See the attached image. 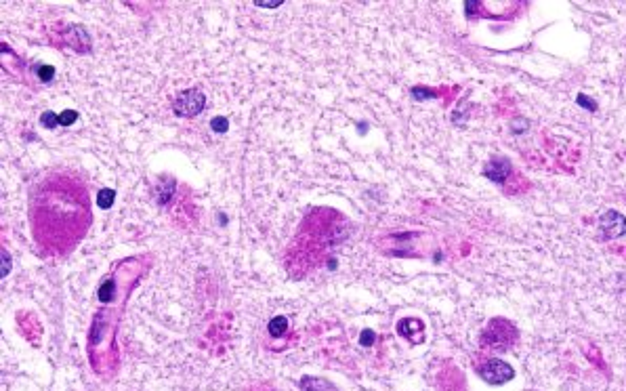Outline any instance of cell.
Instances as JSON below:
<instances>
[{
  "label": "cell",
  "instance_id": "obj_14",
  "mask_svg": "<svg viewBox=\"0 0 626 391\" xmlns=\"http://www.w3.org/2000/svg\"><path fill=\"white\" fill-rule=\"evenodd\" d=\"M227 127H229V124H227V118H221V116H219V118H213V122H210V129H213L215 132H225V130H227Z\"/></svg>",
  "mask_w": 626,
  "mask_h": 391
},
{
  "label": "cell",
  "instance_id": "obj_19",
  "mask_svg": "<svg viewBox=\"0 0 626 391\" xmlns=\"http://www.w3.org/2000/svg\"><path fill=\"white\" fill-rule=\"evenodd\" d=\"M254 4H259V6H280L282 0H273V2H263V0H257Z\"/></svg>",
  "mask_w": 626,
  "mask_h": 391
},
{
  "label": "cell",
  "instance_id": "obj_12",
  "mask_svg": "<svg viewBox=\"0 0 626 391\" xmlns=\"http://www.w3.org/2000/svg\"><path fill=\"white\" fill-rule=\"evenodd\" d=\"M76 120H78V114L74 110H65V112L59 114V122L63 124V127H69V124H74Z\"/></svg>",
  "mask_w": 626,
  "mask_h": 391
},
{
  "label": "cell",
  "instance_id": "obj_17",
  "mask_svg": "<svg viewBox=\"0 0 626 391\" xmlns=\"http://www.w3.org/2000/svg\"><path fill=\"white\" fill-rule=\"evenodd\" d=\"M527 129V122L525 120H515L513 124H511V130L513 132H521V130H525Z\"/></svg>",
  "mask_w": 626,
  "mask_h": 391
},
{
  "label": "cell",
  "instance_id": "obj_13",
  "mask_svg": "<svg viewBox=\"0 0 626 391\" xmlns=\"http://www.w3.org/2000/svg\"><path fill=\"white\" fill-rule=\"evenodd\" d=\"M40 120H42V124H45L47 129H53L55 124H61V122H59V116H57V114H53V112H45Z\"/></svg>",
  "mask_w": 626,
  "mask_h": 391
},
{
  "label": "cell",
  "instance_id": "obj_15",
  "mask_svg": "<svg viewBox=\"0 0 626 391\" xmlns=\"http://www.w3.org/2000/svg\"><path fill=\"white\" fill-rule=\"evenodd\" d=\"M112 288H114V282H112V280H108V282H105L103 286H101L99 299H101V301H105V303H108V301H112Z\"/></svg>",
  "mask_w": 626,
  "mask_h": 391
},
{
  "label": "cell",
  "instance_id": "obj_5",
  "mask_svg": "<svg viewBox=\"0 0 626 391\" xmlns=\"http://www.w3.org/2000/svg\"><path fill=\"white\" fill-rule=\"evenodd\" d=\"M511 162L505 156H492V160L486 164V177L494 183H505L511 175Z\"/></svg>",
  "mask_w": 626,
  "mask_h": 391
},
{
  "label": "cell",
  "instance_id": "obj_10",
  "mask_svg": "<svg viewBox=\"0 0 626 391\" xmlns=\"http://www.w3.org/2000/svg\"><path fill=\"white\" fill-rule=\"evenodd\" d=\"M36 74H38V78L42 80V82H51V80L55 78V67H53V65H38Z\"/></svg>",
  "mask_w": 626,
  "mask_h": 391
},
{
  "label": "cell",
  "instance_id": "obj_16",
  "mask_svg": "<svg viewBox=\"0 0 626 391\" xmlns=\"http://www.w3.org/2000/svg\"><path fill=\"white\" fill-rule=\"evenodd\" d=\"M372 343H374V332L372 330L361 332V345H366V347H368V345H372Z\"/></svg>",
  "mask_w": 626,
  "mask_h": 391
},
{
  "label": "cell",
  "instance_id": "obj_18",
  "mask_svg": "<svg viewBox=\"0 0 626 391\" xmlns=\"http://www.w3.org/2000/svg\"><path fill=\"white\" fill-rule=\"evenodd\" d=\"M8 269H11V257H8L6 253H2V278L8 273Z\"/></svg>",
  "mask_w": 626,
  "mask_h": 391
},
{
  "label": "cell",
  "instance_id": "obj_6",
  "mask_svg": "<svg viewBox=\"0 0 626 391\" xmlns=\"http://www.w3.org/2000/svg\"><path fill=\"white\" fill-rule=\"evenodd\" d=\"M301 391H337V387L326 379L305 377V379H301Z\"/></svg>",
  "mask_w": 626,
  "mask_h": 391
},
{
  "label": "cell",
  "instance_id": "obj_2",
  "mask_svg": "<svg viewBox=\"0 0 626 391\" xmlns=\"http://www.w3.org/2000/svg\"><path fill=\"white\" fill-rule=\"evenodd\" d=\"M479 375L490 385H502V383H507V381L513 379L515 372H513V368H511L507 362L492 358L479 368Z\"/></svg>",
  "mask_w": 626,
  "mask_h": 391
},
{
  "label": "cell",
  "instance_id": "obj_9",
  "mask_svg": "<svg viewBox=\"0 0 626 391\" xmlns=\"http://www.w3.org/2000/svg\"><path fill=\"white\" fill-rule=\"evenodd\" d=\"M114 200H116V192L110 190V188H105L97 194V206H101V208H110L114 204Z\"/></svg>",
  "mask_w": 626,
  "mask_h": 391
},
{
  "label": "cell",
  "instance_id": "obj_1",
  "mask_svg": "<svg viewBox=\"0 0 626 391\" xmlns=\"http://www.w3.org/2000/svg\"><path fill=\"white\" fill-rule=\"evenodd\" d=\"M204 105H206V95L200 88H189V91H183L174 97L172 110L177 116L191 118V116H198L204 110Z\"/></svg>",
  "mask_w": 626,
  "mask_h": 391
},
{
  "label": "cell",
  "instance_id": "obj_8",
  "mask_svg": "<svg viewBox=\"0 0 626 391\" xmlns=\"http://www.w3.org/2000/svg\"><path fill=\"white\" fill-rule=\"evenodd\" d=\"M399 332H401L403 336H410V339H414V343H418L416 336H414V332H422V324L418 322V320H412V326H408V320H403V322L399 324Z\"/></svg>",
  "mask_w": 626,
  "mask_h": 391
},
{
  "label": "cell",
  "instance_id": "obj_7",
  "mask_svg": "<svg viewBox=\"0 0 626 391\" xmlns=\"http://www.w3.org/2000/svg\"><path fill=\"white\" fill-rule=\"evenodd\" d=\"M286 328H288V320L284 316H278V318H273L269 322V334L271 336H282L286 332Z\"/></svg>",
  "mask_w": 626,
  "mask_h": 391
},
{
  "label": "cell",
  "instance_id": "obj_3",
  "mask_svg": "<svg viewBox=\"0 0 626 391\" xmlns=\"http://www.w3.org/2000/svg\"><path fill=\"white\" fill-rule=\"evenodd\" d=\"M599 227H601V234L610 240L622 238L626 234V217L620 215L618 210H607L599 219Z\"/></svg>",
  "mask_w": 626,
  "mask_h": 391
},
{
  "label": "cell",
  "instance_id": "obj_4",
  "mask_svg": "<svg viewBox=\"0 0 626 391\" xmlns=\"http://www.w3.org/2000/svg\"><path fill=\"white\" fill-rule=\"evenodd\" d=\"M488 332H492V341H488V345L494 347H507V345L513 343V339L517 336V330L505 320H494L488 326Z\"/></svg>",
  "mask_w": 626,
  "mask_h": 391
},
{
  "label": "cell",
  "instance_id": "obj_11",
  "mask_svg": "<svg viewBox=\"0 0 626 391\" xmlns=\"http://www.w3.org/2000/svg\"><path fill=\"white\" fill-rule=\"evenodd\" d=\"M576 101H578V105H582V108L588 110V112H595V110H597V101H595V99H588L584 93H580V95L576 97Z\"/></svg>",
  "mask_w": 626,
  "mask_h": 391
}]
</instances>
